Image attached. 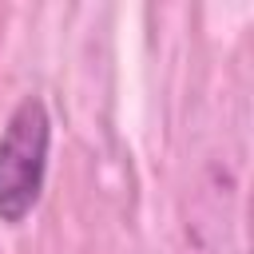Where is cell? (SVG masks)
Returning <instances> with one entry per match:
<instances>
[{
	"instance_id": "1",
	"label": "cell",
	"mask_w": 254,
	"mask_h": 254,
	"mask_svg": "<svg viewBox=\"0 0 254 254\" xmlns=\"http://www.w3.org/2000/svg\"><path fill=\"white\" fill-rule=\"evenodd\" d=\"M52 151V115L40 95H24L0 131V222L16 226L32 214Z\"/></svg>"
}]
</instances>
